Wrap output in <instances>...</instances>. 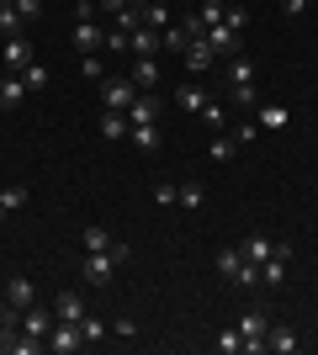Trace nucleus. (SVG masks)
Listing matches in <instances>:
<instances>
[{"instance_id": "obj_37", "label": "nucleus", "mask_w": 318, "mask_h": 355, "mask_svg": "<svg viewBox=\"0 0 318 355\" xmlns=\"http://www.w3.org/2000/svg\"><path fill=\"white\" fill-rule=\"evenodd\" d=\"M223 21H228L233 32H244V27H249V11H244V6H228V11H223Z\"/></svg>"}, {"instance_id": "obj_11", "label": "nucleus", "mask_w": 318, "mask_h": 355, "mask_svg": "<svg viewBox=\"0 0 318 355\" xmlns=\"http://www.w3.org/2000/svg\"><path fill=\"white\" fill-rule=\"evenodd\" d=\"M143 122H159V101L149 90H138V101L127 106V128H143Z\"/></svg>"}, {"instance_id": "obj_29", "label": "nucleus", "mask_w": 318, "mask_h": 355, "mask_svg": "<svg viewBox=\"0 0 318 355\" xmlns=\"http://www.w3.org/2000/svg\"><path fill=\"white\" fill-rule=\"evenodd\" d=\"M21 85H27V90H43V85H48V64H37V59H32L27 69H21Z\"/></svg>"}, {"instance_id": "obj_16", "label": "nucleus", "mask_w": 318, "mask_h": 355, "mask_svg": "<svg viewBox=\"0 0 318 355\" xmlns=\"http://www.w3.org/2000/svg\"><path fill=\"white\" fill-rule=\"evenodd\" d=\"M239 334H244V340H265V334H271V318H265L260 308H249L239 318Z\"/></svg>"}, {"instance_id": "obj_9", "label": "nucleus", "mask_w": 318, "mask_h": 355, "mask_svg": "<svg viewBox=\"0 0 318 355\" xmlns=\"http://www.w3.org/2000/svg\"><path fill=\"white\" fill-rule=\"evenodd\" d=\"M75 48H80V53L106 48V27H96V16H91V21H75Z\"/></svg>"}, {"instance_id": "obj_8", "label": "nucleus", "mask_w": 318, "mask_h": 355, "mask_svg": "<svg viewBox=\"0 0 318 355\" xmlns=\"http://www.w3.org/2000/svg\"><path fill=\"white\" fill-rule=\"evenodd\" d=\"M181 59H186V69H191V74H207L212 64H218V53H212V43H207V37H197V43L186 48Z\"/></svg>"}, {"instance_id": "obj_43", "label": "nucleus", "mask_w": 318, "mask_h": 355, "mask_svg": "<svg viewBox=\"0 0 318 355\" xmlns=\"http://www.w3.org/2000/svg\"><path fill=\"white\" fill-rule=\"evenodd\" d=\"M122 6H133V0H101V11H106V16H117Z\"/></svg>"}, {"instance_id": "obj_3", "label": "nucleus", "mask_w": 318, "mask_h": 355, "mask_svg": "<svg viewBox=\"0 0 318 355\" xmlns=\"http://www.w3.org/2000/svg\"><path fill=\"white\" fill-rule=\"evenodd\" d=\"M80 345H85L80 324H59V318H53V329H48V350H53V355H75Z\"/></svg>"}, {"instance_id": "obj_10", "label": "nucleus", "mask_w": 318, "mask_h": 355, "mask_svg": "<svg viewBox=\"0 0 318 355\" xmlns=\"http://www.w3.org/2000/svg\"><path fill=\"white\" fill-rule=\"evenodd\" d=\"M53 318H59V324H80V318H85V297L59 292V297H53Z\"/></svg>"}, {"instance_id": "obj_7", "label": "nucleus", "mask_w": 318, "mask_h": 355, "mask_svg": "<svg viewBox=\"0 0 318 355\" xmlns=\"http://www.w3.org/2000/svg\"><path fill=\"white\" fill-rule=\"evenodd\" d=\"M48 329H53V308H37V302H32V308H21V334H32V340H48Z\"/></svg>"}, {"instance_id": "obj_28", "label": "nucleus", "mask_w": 318, "mask_h": 355, "mask_svg": "<svg viewBox=\"0 0 318 355\" xmlns=\"http://www.w3.org/2000/svg\"><path fill=\"white\" fill-rule=\"evenodd\" d=\"M228 138H233V144H239V148H249V144H255V138H260V122H249V117H244L239 128H228Z\"/></svg>"}, {"instance_id": "obj_32", "label": "nucleus", "mask_w": 318, "mask_h": 355, "mask_svg": "<svg viewBox=\"0 0 318 355\" xmlns=\"http://www.w3.org/2000/svg\"><path fill=\"white\" fill-rule=\"evenodd\" d=\"M143 27L165 32V27H170V6H143Z\"/></svg>"}, {"instance_id": "obj_6", "label": "nucleus", "mask_w": 318, "mask_h": 355, "mask_svg": "<svg viewBox=\"0 0 318 355\" xmlns=\"http://www.w3.org/2000/svg\"><path fill=\"white\" fill-rule=\"evenodd\" d=\"M112 270H117L112 250H101V254H85V286H106V282H112Z\"/></svg>"}, {"instance_id": "obj_15", "label": "nucleus", "mask_w": 318, "mask_h": 355, "mask_svg": "<svg viewBox=\"0 0 318 355\" xmlns=\"http://www.w3.org/2000/svg\"><path fill=\"white\" fill-rule=\"evenodd\" d=\"M297 345H303V340H297L292 329L271 324V334H265V350H271V355H292V350H297Z\"/></svg>"}, {"instance_id": "obj_1", "label": "nucleus", "mask_w": 318, "mask_h": 355, "mask_svg": "<svg viewBox=\"0 0 318 355\" xmlns=\"http://www.w3.org/2000/svg\"><path fill=\"white\" fill-rule=\"evenodd\" d=\"M228 80V101L233 106H260V90H255V59H233L223 69Z\"/></svg>"}, {"instance_id": "obj_4", "label": "nucleus", "mask_w": 318, "mask_h": 355, "mask_svg": "<svg viewBox=\"0 0 318 355\" xmlns=\"http://www.w3.org/2000/svg\"><path fill=\"white\" fill-rule=\"evenodd\" d=\"M202 37H207V43H212V53H218V59H233V53H239V32H233V27H228V21H218V27H207V32H202Z\"/></svg>"}, {"instance_id": "obj_2", "label": "nucleus", "mask_w": 318, "mask_h": 355, "mask_svg": "<svg viewBox=\"0 0 318 355\" xmlns=\"http://www.w3.org/2000/svg\"><path fill=\"white\" fill-rule=\"evenodd\" d=\"M133 101H138L133 74H106V80H101V106H106V112H127Z\"/></svg>"}, {"instance_id": "obj_27", "label": "nucleus", "mask_w": 318, "mask_h": 355, "mask_svg": "<svg viewBox=\"0 0 318 355\" xmlns=\"http://www.w3.org/2000/svg\"><path fill=\"white\" fill-rule=\"evenodd\" d=\"M255 122H260V128H281V122H287V106H281V101H265Z\"/></svg>"}, {"instance_id": "obj_22", "label": "nucleus", "mask_w": 318, "mask_h": 355, "mask_svg": "<svg viewBox=\"0 0 318 355\" xmlns=\"http://www.w3.org/2000/svg\"><path fill=\"white\" fill-rule=\"evenodd\" d=\"M212 266H218V276H228V282H233V276H239V266H244V250H218V254H212Z\"/></svg>"}, {"instance_id": "obj_39", "label": "nucleus", "mask_w": 318, "mask_h": 355, "mask_svg": "<svg viewBox=\"0 0 318 355\" xmlns=\"http://www.w3.org/2000/svg\"><path fill=\"white\" fill-rule=\"evenodd\" d=\"M202 117H207L212 128H223V122H228V112H223V106H218V101H207V106H202Z\"/></svg>"}, {"instance_id": "obj_30", "label": "nucleus", "mask_w": 318, "mask_h": 355, "mask_svg": "<svg viewBox=\"0 0 318 355\" xmlns=\"http://www.w3.org/2000/svg\"><path fill=\"white\" fill-rule=\"evenodd\" d=\"M223 11H228V6H223V0H202V32H207V27H218V21H223Z\"/></svg>"}, {"instance_id": "obj_12", "label": "nucleus", "mask_w": 318, "mask_h": 355, "mask_svg": "<svg viewBox=\"0 0 318 355\" xmlns=\"http://www.w3.org/2000/svg\"><path fill=\"white\" fill-rule=\"evenodd\" d=\"M127 138H133L138 154H159V144H165V133H159V122H143V128H127Z\"/></svg>"}, {"instance_id": "obj_18", "label": "nucleus", "mask_w": 318, "mask_h": 355, "mask_svg": "<svg viewBox=\"0 0 318 355\" xmlns=\"http://www.w3.org/2000/svg\"><path fill=\"white\" fill-rule=\"evenodd\" d=\"M127 74H133V85H138V90L159 85V59H133V69H127Z\"/></svg>"}, {"instance_id": "obj_34", "label": "nucleus", "mask_w": 318, "mask_h": 355, "mask_svg": "<svg viewBox=\"0 0 318 355\" xmlns=\"http://www.w3.org/2000/svg\"><path fill=\"white\" fill-rule=\"evenodd\" d=\"M80 334H85V345H96V340H106V324L85 313V318H80Z\"/></svg>"}, {"instance_id": "obj_31", "label": "nucleus", "mask_w": 318, "mask_h": 355, "mask_svg": "<svg viewBox=\"0 0 318 355\" xmlns=\"http://www.w3.org/2000/svg\"><path fill=\"white\" fill-rule=\"evenodd\" d=\"M233 154H239V144H233V138H212V164H228V159H233Z\"/></svg>"}, {"instance_id": "obj_19", "label": "nucleus", "mask_w": 318, "mask_h": 355, "mask_svg": "<svg viewBox=\"0 0 318 355\" xmlns=\"http://www.w3.org/2000/svg\"><path fill=\"white\" fill-rule=\"evenodd\" d=\"M80 250H85V254H101V250H112V234H106L101 223H91V228L80 234Z\"/></svg>"}, {"instance_id": "obj_14", "label": "nucleus", "mask_w": 318, "mask_h": 355, "mask_svg": "<svg viewBox=\"0 0 318 355\" xmlns=\"http://www.w3.org/2000/svg\"><path fill=\"white\" fill-rule=\"evenodd\" d=\"M27 96V85H21V74H0V112H16V101Z\"/></svg>"}, {"instance_id": "obj_17", "label": "nucleus", "mask_w": 318, "mask_h": 355, "mask_svg": "<svg viewBox=\"0 0 318 355\" xmlns=\"http://www.w3.org/2000/svg\"><path fill=\"white\" fill-rule=\"evenodd\" d=\"M6 64H11V74H21L32 64V48H27V37H6Z\"/></svg>"}, {"instance_id": "obj_44", "label": "nucleus", "mask_w": 318, "mask_h": 355, "mask_svg": "<svg viewBox=\"0 0 318 355\" xmlns=\"http://www.w3.org/2000/svg\"><path fill=\"white\" fill-rule=\"evenodd\" d=\"M0 6H11V0H0Z\"/></svg>"}, {"instance_id": "obj_24", "label": "nucleus", "mask_w": 318, "mask_h": 355, "mask_svg": "<svg viewBox=\"0 0 318 355\" xmlns=\"http://www.w3.org/2000/svg\"><path fill=\"white\" fill-rule=\"evenodd\" d=\"M281 276H287V254H271L260 266V286H281Z\"/></svg>"}, {"instance_id": "obj_20", "label": "nucleus", "mask_w": 318, "mask_h": 355, "mask_svg": "<svg viewBox=\"0 0 318 355\" xmlns=\"http://www.w3.org/2000/svg\"><path fill=\"white\" fill-rule=\"evenodd\" d=\"M21 27H27V16L16 11V0H11V6H0V37H21Z\"/></svg>"}, {"instance_id": "obj_23", "label": "nucleus", "mask_w": 318, "mask_h": 355, "mask_svg": "<svg viewBox=\"0 0 318 355\" xmlns=\"http://www.w3.org/2000/svg\"><path fill=\"white\" fill-rule=\"evenodd\" d=\"M212 350H218V355H239V350H244V334H239V324H233V329H218Z\"/></svg>"}, {"instance_id": "obj_5", "label": "nucleus", "mask_w": 318, "mask_h": 355, "mask_svg": "<svg viewBox=\"0 0 318 355\" xmlns=\"http://www.w3.org/2000/svg\"><path fill=\"white\" fill-rule=\"evenodd\" d=\"M271 254H292V250H287V244H276L271 234H249V239H244V260H255V266H265Z\"/></svg>"}, {"instance_id": "obj_35", "label": "nucleus", "mask_w": 318, "mask_h": 355, "mask_svg": "<svg viewBox=\"0 0 318 355\" xmlns=\"http://www.w3.org/2000/svg\"><path fill=\"white\" fill-rule=\"evenodd\" d=\"M233 286H244V292H249V286H260V266H255V260H244V266H239Z\"/></svg>"}, {"instance_id": "obj_26", "label": "nucleus", "mask_w": 318, "mask_h": 355, "mask_svg": "<svg viewBox=\"0 0 318 355\" xmlns=\"http://www.w3.org/2000/svg\"><path fill=\"white\" fill-rule=\"evenodd\" d=\"M101 138H112V144L127 138V112H106V117H101Z\"/></svg>"}, {"instance_id": "obj_36", "label": "nucleus", "mask_w": 318, "mask_h": 355, "mask_svg": "<svg viewBox=\"0 0 318 355\" xmlns=\"http://www.w3.org/2000/svg\"><path fill=\"white\" fill-rule=\"evenodd\" d=\"M154 202H159V207H175V202H181V186L159 180V186H154Z\"/></svg>"}, {"instance_id": "obj_33", "label": "nucleus", "mask_w": 318, "mask_h": 355, "mask_svg": "<svg viewBox=\"0 0 318 355\" xmlns=\"http://www.w3.org/2000/svg\"><path fill=\"white\" fill-rule=\"evenodd\" d=\"M175 207H186V212L202 207V186H197V180H181V202H175Z\"/></svg>"}, {"instance_id": "obj_38", "label": "nucleus", "mask_w": 318, "mask_h": 355, "mask_svg": "<svg viewBox=\"0 0 318 355\" xmlns=\"http://www.w3.org/2000/svg\"><path fill=\"white\" fill-rule=\"evenodd\" d=\"M80 74H85V80H106V64L96 59V53H85V64H80Z\"/></svg>"}, {"instance_id": "obj_42", "label": "nucleus", "mask_w": 318, "mask_h": 355, "mask_svg": "<svg viewBox=\"0 0 318 355\" xmlns=\"http://www.w3.org/2000/svg\"><path fill=\"white\" fill-rule=\"evenodd\" d=\"M308 6H313V0H281V16H303Z\"/></svg>"}, {"instance_id": "obj_21", "label": "nucleus", "mask_w": 318, "mask_h": 355, "mask_svg": "<svg viewBox=\"0 0 318 355\" xmlns=\"http://www.w3.org/2000/svg\"><path fill=\"white\" fill-rule=\"evenodd\" d=\"M27 196H32V191H27V186H6V191H0V223L11 218V212H16V207H27Z\"/></svg>"}, {"instance_id": "obj_40", "label": "nucleus", "mask_w": 318, "mask_h": 355, "mask_svg": "<svg viewBox=\"0 0 318 355\" xmlns=\"http://www.w3.org/2000/svg\"><path fill=\"white\" fill-rule=\"evenodd\" d=\"M16 11L27 16V21H37V16H43V0H16Z\"/></svg>"}, {"instance_id": "obj_25", "label": "nucleus", "mask_w": 318, "mask_h": 355, "mask_svg": "<svg viewBox=\"0 0 318 355\" xmlns=\"http://www.w3.org/2000/svg\"><path fill=\"white\" fill-rule=\"evenodd\" d=\"M175 101H181V112H202V106H207V90H202V85H181V90H175Z\"/></svg>"}, {"instance_id": "obj_41", "label": "nucleus", "mask_w": 318, "mask_h": 355, "mask_svg": "<svg viewBox=\"0 0 318 355\" xmlns=\"http://www.w3.org/2000/svg\"><path fill=\"white\" fill-rule=\"evenodd\" d=\"M112 260H117V266H127V260H133V250H127L122 239H112Z\"/></svg>"}, {"instance_id": "obj_13", "label": "nucleus", "mask_w": 318, "mask_h": 355, "mask_svg": "<svg viewBox=\"0 0 318 355\" xmlns=\"http://www.w3.org/2000/svg\"><path fill=\"white\" fill-rule=\"evenodd\" d=\"M32 297H37V292H32V276H11V282H6V302H11L16 313L32 308Z\"/></svg>"}]
</instances>
